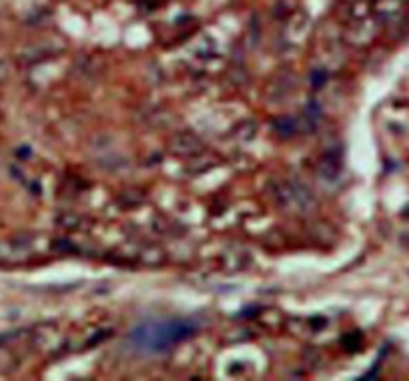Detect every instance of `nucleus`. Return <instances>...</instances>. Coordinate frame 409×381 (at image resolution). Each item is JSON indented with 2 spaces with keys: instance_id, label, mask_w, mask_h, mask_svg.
I'll return each mask as SVG.
<instances>
[{
  "instance_id": "f257e3e1",
  "label": "nucleus",
  "mask_w": 409,
  "mask_h": 381,
  "mask_svg": "<svg viewBox=\"0 0 409 381\" xmlns=\"http://www.w3.org/2000/svg\"><path fill=\"white\" fill-rule=\"evenodd\" d=\"M195 329L191 321H155L138 327L133 334V343L145 351H162L195 334Z\"/></svg>"
}]
</instances>
